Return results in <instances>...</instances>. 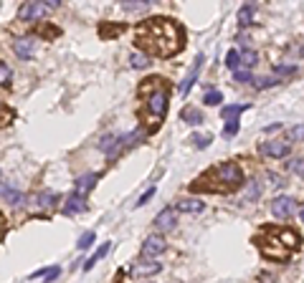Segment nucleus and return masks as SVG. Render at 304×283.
Returning <instances> with one entry per match:
<instances>
[{
	"mask_svg": "<svg viewBox=\"0 0 304 283\" xmlns=\"http://www.w3.org/2000/svg\"><path fill=\"white\" fill-rule=\"evenodd\" d=\"M3 202H6V205H16V208H20V205H23V195H20L18 190H13L8 182H3Z\"/></svg>",
	"mask_w": 304,
	"mask_h": 283,
	"instance_id": "nucleus-15",
	"label": "nucleus"
},
{
	"mask_svg": "<svg viewBox=\"0 0 304 283\" xmlns=\"http://www.w3.org/2000/svg\"><path fill=\"white\" fill-rule=\"evenodd\" d=\"M299 218H302V223H304V208H302V213H299Z\"/></svg>",
	"mask_w": 304,
	"mask_h": 283,
	"instance_id": "nucleus-39",
	"label": "nucleus"
},
{
	"mask_svg": "<svg viewBox=\"0 0 304 283\" xmlns=\"http://www.w3.org/2000/svg\"><path fill=\"white\" fill-rule=\"evenodd\" d=\"M13 51H16V56H20V58H30L33 53H36V38H16L13 40Z\"/></svg>",
	"mask_w": 304,
	"mask_h": 283,
	"instance_id": "nucleus-10",
	"label": "nucleus"
},
{
	"mask_svg": "<svg viewBox=\"0 0 304 283\" xmlns=\"http://www.w3.org/2000/svg\"><path fill=\"white\" fill-rule=\"evenodd\" d=\"M289 139H294V142H299V139H304V124H299V127H294V129H289Z\"/></svg>",
	"mask_w": 304,
	"mask_h": 283,
	"instance_id": "nucleus-35",
	"label": "nucleus"
},
{
	"mask_svg": "<svg viewBox=\"0 0 304 283\" xmlns=\"http://www.w3.org/2000/svg\"><path fill=\"white\" fill-rule=\"evenodd\" d=\"M61 276V268L58 266H54V268H48V273H46V283H51V281H56Z\"/></svg>",
	"mask_w": 304,
	"mask_h": 283,
	"instance_id": "nucleus-37",
	"label": "nucleus"
},
{
	"mask_svg": "<svg viewBox=\"0 0 304 283\" xmlns=\"http://www.w3.org/2000/svg\"><path fill=\"white\" fill-rule=\"evenodd\" d=\"M292 213H294V200H292V197L282 195V197H276V200L272 202V215H274V218L286 220Z\"/></svg>",
	"mask_w": 304,
	"mask_h": 283,
	"instance_id": "nucleus-8",
	"label": "nucleus"
},
{
	"mask_svg": "<svg viewBox=\"0 0 304 283\" xmlns=\"http://www.w3.org/2000/svg\"><path fill=\"white\" fill-rule=\"evenodd\" d=\"M96 180H99V175H84V177H79V180H76V187H74V195L86 197V192L94 187Z\"/></svg>",
	"mask_w": 304,
	"mask_h": 283,
	"instance_id": "nucleus-14",
	"label": "nucleus"
},
{
	"mask_svg": "<svg viewBox=\"0 0 304 283\" xmlns=\"http://www.w3.org/2000/svg\"><path fill=\"white\" fill-rule=\"evenodd\" d=\"M120 147H124L122 144V137H117V134H112V137H104L102 142H99V149L104 152V154H117L120 152Z\"/></svg>",
	"mask_w": 304,
	"mask_h": 283,
	"instance_id": "nucleus-13",
	"label": "nucleus"
},
{
	"mask_svg": "<svg viewBox=\"0 0 304 283\" xmlns=\"http://www.w3.org/2000/svg\"><path fill=\"white\" fill-rule=\"evenodd\" d=\"M140 48H144L152 56H172L182 48V28L170 18H150L142 20L134 30Z\"/></svg>",
	"mask_w": 304,
	"mask_h": 283,
	"instance_id": "nucleus-1",
	"label": "nucleus"
},
{
	"mask_svg": "<svg viewBox=\"0 0 304 283\" xmlns=\"http://www.w3.org/2000/svg\"><path fill=\"white\" fill-rule=\"evenodd\" d=\"M282 129V124H269V127H266V132H279Z\"/></svg>",
	"mask_w": 304,
	"mask_h": 283,
	"instance_id": "nucleus-38",
	"label": "nucleus"
},
{
	"mask_svg": "<svg viewBox=\"0 0 304 283\" xmlns=\"http://www.w3.org/2000/svg\"><path fill=\"white\" fill-rule=\"evenodd\" d=\"M292 152V144L282 142V139H274V142H264L261 144V154L264 157H274V159H282Z\"/></svg>",
	"mask_w": 304,
	"mask_h": 283,
	"instance_id": "nucleus-7",
	"label": "nucleus"
},
{
	"mask_svg": "<svg viewBox=\"0 0 304 283\" xmlns=\"http://www.w3.org/2000/svg\"><path fill=\"white\" fill-rule=\"evenodd\" d=\"M109 248H112V243H104V246H99V251H96V253H94V256H92V258L86 261V263H84V271L89 273V271H92V268L96 266V261H102V258H104L106 253H109Z\"/></svg>",
	"mask_w": 304,
	"mask_h": 283,
	"instance_id": "nucleus-17",
	"label": "nucleus"
},
{
	"mask_svg": "<svg viewBox=\"0 0 304 283\" xmlns=\"http://www.w3.org/2000/svg\"><path fill=\"white\" fill-rule=\"evenodd\" d=\"M254 15H256V8L248 3V5H244V8L238 10V23L246 28V25H251V23H254Z\"/></svg>",
	"mask_w": 304,
	"mask_h": 283,
	"instance_id": "nucleus-19",
	"label": "nucleus"
},
{
	"mask_svg": "<svg viewBox=\"0 0 304 283\" xmlns=\"http://www.w3.org/2000/svg\"><path fill=\"white\" fill-rule=\"evenodd\" d=\"M261 195V187H258V182H251V187H248V192H246V200H256Z\"/></svg>",
	"mask_w": 304,
	"mask_h": 283,
	"instance_id": "nucleus-36",
	"label": "nucleus"
},
{
	"mask_svg": "<svg viewBox=\"0 0 304 283\" xmlns=\"http://www.w3.org/2000/svg\"><path fill=\"white\" fill-rule=\"evenodd\" d=\"M10 66L6 63V61H0V84H3V89H8L10 86Z\"/></svg>",
	"mask_w": 304,
	"mask_h": 283,
	"instance_id": "nucleus-25",
	"label": "nucleus"
},
{
	"mask_svg": "<svg viewBox=\"0 0 304 283\" xmlns=\"http://www.w3.org/2000/svg\"><path fill=\"white\" fill-rule=\"evenodd\" d=\"M296 73V68L292 66V63H279V66H274V76H294Z\"/></svg>",
	"mask_w": 304,
	"mask_h": 283,
	"instance_id": "nucleus-31",
	"label": "nucleus"
},
{
	"mask_svg": "<svg viewBox=\"0 0 304 283\" xmlns=\"http://www.w3.org/2000/svg\"><path fill=\"white\" fill-rule=\"evenodd\" d=\"M182 119L185 121H190V124H200V121H203V114L198 111V109H182Z\"/></svg>",
	"mask_w": 304,
	"mask_h": 283,
	"instance_id": "nucleus-23",
	"label": "nucleus"
},
{
	"mask_svg": "<svg viewBox=\"0 0 304 283\" xmlns=\"http://www.w3.org/2000/svg\"><path fill=\"white\" fill-rule=\"evenodd\" d=\"M256 61H258V56H256L251 48L241 53V66H244V68H254V66H256Z\"/></svg>",
	"mask_w": 304,
	"mask_h": 283,
	"instance_id": "nucleus-27",
	"label": "nucleus"
},
{
	"mask_svg": "<svg viewBox=\"0 0 304 283\" xmlns=\"http://www.w3.org/2000/svg\"><path fill=\"white\" fill-rule=\"evenodd\" d=\"M155 192H158V187H155V185H152V187H147V192H144V195L137 200V205H134V208H142V205H147V202H150L152 197H155Z\"/></svg>",
	"mask_w": 304,
	"mask_h": 283,
	"instance_id": "nucleus-32",
	"label": "nucleus"
},
{
	"mask_svg": "<svg viewBox=\"0 0 304 283\" xmlns=\"http://www.w3.org/2000/svg\"><path fill=\"white\" fill-rule=\"evenodd\" d=\"M94 240H96V233H94V230H86V233H82L79 240H76V248H79V251H86V248L94 246Z\"/></svg>",
	"mask_w": 304,
	"mask_h": 283,
	"instance_id": "nucleus-21",
	"label": "nucleus"
},
{
	"mask_svg": "<svg viewBox=\"0 0 304 283\" xmlns=\"http://www.w3.org/2000/svg\"><path fill=\"white\" fill-rule=\"evenodd\" d=\"M226 66L231 68L234 73H236V71H241V53H238L236 48H231V51L226 53Z\"/></svg>",
	"mask_w": 304,
	"mask_h": 283,
	"instance_id": "nucleus-20",
	"label": "nucleus"
},
{
	"mask_svg": "<svg viewBox=\"0 0 304 283\" xmlns=\"http://www.w3.org/2000/svg\"><path fill=\"white\" fill-rule=\"evenodd\" d=\"M251 104H236V106H223L220 109V114H223V119H238L241 116V111H246Z\"/></svg>",
	"mask_w": 304,
	"mask_h": 283,
	"instance_id": "nucleus-18",
	"label": "nucleus"
},
{
	"mask_svg": "<svg viewBox=\"0 0 304 283\" xmlns=\"http://www.w3.org/2000/svg\"><path fill=\"white\" fill-rule=\"evenodd\" d=\"M140 94L144 96V114L152 121V132H155L158 124L162 121V116H165V111H168V89L162 86V81L147 78V81H142Z\"/></svg>",
	"mask_w": 304,
	"mask_h": 283,
	"instance_id": "nucleus-2",
	"label": "nucleus"
},
{
	"mask_svg": "<svg viewBox=\"0 0 304 283\" xmlns=\"http://www.w3.org/2000/svg\"><path fill=\"white\" fill-rule=\"evenodd\" d=\"M234 78L238 81V84H248V81H254V76H251L248 71H244V68H241V71H236V73H234Z\"/></svg>",
	"mask_w": 304,
	"mask_h": 283,
	"instance_id": "nucleus-34",
	"label": "nucleus"
},
{
	"mask_svg": "<svg viewBox=\"0 0 304 283\" xmlns=\"http://www.w3.org/2000/svg\"><path fill=\"white\" fill-rule=\"evenodd\" d=\"M160 263H155V258H140V261H132L130 263V276L134 278H147V276H155L160 273Z\"/></svg>",
	"mask_w": 304,
	"mask_h": 283,
	"instance_id": "nucleus-5",
	"label": "nucleus"
},
{
	"mask_svg": "<svg viewBox=\"0 0 304 283\" xmlns=\"http://www.w3.org/2000/svg\"><path fill=\"white\" fill-rule=\"evenodd\" d=\"M203 101H206V104H210V106H213V104H220V101H223V94L213 89V91H208V94H206V99H203Z\"/></svg>",
	"mask_w": 304,
	"mask_h": 283,
	"instance_id": "nucleus-33",
	"label": "nucleus"
},
{
	"mask_svg": "<svg viewBox=\"0 0 304 283\" xmlns=\"http://www.w3.org/2000/svg\"><path fill=\"white\" fill-rule=\"evenodd\" d=\"M155 225H158V230H172V228L178 225V213H175L172 208H165V210L155 218Z\"/></svg>",
	"mask_w": 304,
	"mask_h": 283,
	"instance_id": "nucleus-11",
	"label": "nucleus"
},
{
	"mask_svg": "<svg viewBox=\"0 0 304 283\" xmlns=\"http://www.w3.org/2000/svg\"><path fill=\"white\" fill-rule=\"evenodd\" d=\"M64 213H66V215L86 213V197H82V195H71V197L66 200V205H64Z\"/></svg>",
	"mask_w": 304,
	"mask_h": 283,
	"instance_id": "nucleus-12",
	"label": "nucleus"
},
{
	"mask_svg": "<svg viewBox=\"0 0 304 283\" xmlns=\"http://www.w3.org/2000/svg\"><path fill=\"white\" fill-rule=\"evenodd\" d=\"M56 200H58L56 192H41V195H38V205H41V208H51Z\"/></svg>",
	"mask_w": 304,
	"mask_h": 283,
	"instance_id": "nucleus-30",
	"label": "nucleus"
},
{
	"mask_svg": "<svg viewBox=\"0 0 304 283\" xmlns=\"http://www.w3.org/2000/svg\"><path fill=\"white\" fill-rule=\"evenodd\" d=\"M238 129H241V121L238 119H228V124H226V129H223V134L231 139V137H236L238 134Z\"/></svg>",
	"mask_w": 304,
	"mask_h": 283,
	"instance_id": "nucleus-28",
	"label": "nucleus"
},
{
	"mask_svg": "<svg viewBox=\"0 0 304 283\" xmlns=\"http://www.w3.org/2000/svg\"><path fill=\"white\" fill-rule=\"evenodd\" d=\"M190 142H193L196 149H206V147L213 142V137H210V134H198V132H196L193 137H190Z\"/></svg>",
	"mask_w": 304,
	"mask_h": 283,
	"instance_id": "nucleus-22",
	"label": "nucleus"
},
{
	"mask_svg": "<svg viewBox=\"0 0 304 283\" xmlns=\"http://www.w3.org/2000/svg\"><path fill=\"white\" fill-rule=\"evenodd\" d=\"M130 63H132L134 68H144V66L150 63V58H147V53H140V51H132V56H130Z\"/></svg>",
	"mask_w": 304,
	"mask_h": 283,
	"instance_id": "nucleus-24",
	"label": "nucleus"
},
{
	"mask_svg": "<svg viewBox=\"0 0 304 283\" xmlns=\"http://www.w3.org/2000/svg\"><path fill=\"white\" fill-rule=\"evenodd\" d=\"M203 61H206V58H203V56H198V58H196V63H193V68H190V71H188V76L180 81V94H182V96H185V94L190 91V86H193L196 81H198V76H200V71H203Z\"/></svg>",
	"mask_w": 304,
	"mask_h": 283,
	"instance_id": "nucleus-9",
	"label": "nucleus"
},
{
	"mask_svg": "<svg viewBox=\"0 0 304 283\" xmlns=\"http://www.w3.org/2000/svg\"><path fill=\"white\" fill-rule=\"evenodd\" d=\"M289 170H292L294 175L304 177V157H294V159H289Z\"/></svg>",
	"mask_w": 304,
	"mask_h": 283,
	"instance_id": "nucleus-29",
	"label": "nucleus"
},
{
	"mask_svg": "<svg viewBox=\"0 0 304 283\" xmlns=\"http://www.w3.org/2000/svg\"><path fill=\"white\" fill-rule=\"evenodd\" d=\"M210 180H216L213 190H236L244 185V172L236 162H220V165L208 175Z\"/></svg>",
	"mask_w": 304,
	"mask_h": 283,
	"instance_id": "nucleus-3",
	"label": "nucleus"
},
{
	"mask_svg": "<svg viewBox=\"0 0 304 283\" xmlns=\"http://www.w3.org/2000/svg\"><path fill=\"white\" fill-rule=\"evenodd\" d=\"M168 251V243H165V238L162 235H147L144 238V243H142V258H155V256H160V253H165Z\"/></svg>",
	"mask_w": 304,
	"mask_h": 283,
	"instance_id": "nucleus-6",
	"label": "nucleus"
},
{
	"mask_svg": "<svg viewBox=\"0 0 304 283\" xmlns=\"http://www.w3.org/2000/svg\"><path fill=\"white\" fill-rule=\"evenodd\" d=\"M51 8H48V3H23L20 5V10H18V18L20 20H26V23H36V20H41V18H46V13H48Z\"/></svg>",
	"mask_w": 304,
	"mask_h": 283,
	"instance_id": "nucleus-4",
	"label": "nucleus"
},
{
	"mask_svg": "<svg viewBox=\"0 0 304 283\" xmlns=\"http://www.w3.org/2000/svg\"><path fill=\"white\" fill-rule=\"evenodd\" d=\"M251 84H254L256 89H269V86H276L279 81H276V76H274V78H272V76H264V78H254Z\"/></svg>",
	"mask_w": 304,
	"mask_h": 283,
	"instance_id": "nucleus-26",
	"label": "nucleus"
},
{
	"mask_svg": "<svg viewBox=\"0 0 304 283\" xmlns=\"http://www.w3.org/2000/svg\"><path fill=\"white\" fill-rule=\"evenodd\" d=\"M178 210H180V213H203V202L196 200V197H193V200L188 197V200H180V202H178Z\"/></svg>",
	"mask_w": 304,
	"mask_h": 283,
	"instance_id": "nucleus-16",
	"label": "nucleus"
}]
</instances>
